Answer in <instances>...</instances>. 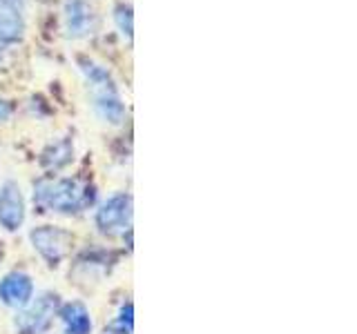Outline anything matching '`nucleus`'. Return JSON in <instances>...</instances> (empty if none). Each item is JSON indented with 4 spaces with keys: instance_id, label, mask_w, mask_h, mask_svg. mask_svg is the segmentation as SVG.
<instances>
[{
    "instance_id": "ddd939ff",
    "label": "nucleus",
    "mask_w": 357,
    "mask_h": 334,
    "mask_svg": "<svg viewBox=\"0 0 357 334\" xmlns=\"http://www.w3.org/2000/svg\"><path fill=\"white\" fill-rule=\"evenodd\" d=\"M132 303H128L119 310V315L109 328V334H132Z\"/></svg>"
},
{
    "instance_id": "39448f33",
    "label": "nucleus",
    "mask_w": 357,
    "mask_h": 334,
    "mask_svg": "<svg viewBox=\"0 0 357 334\" xmlns=\"http://www.w3.org/2000/svg\"><path fill=\"white\" fill-rule=\"evenodd\" d=\"M72 234L56 225H38L29 232L31 248L47 265H59L72 250Z\"/></svg>"
},
{
    "instance_id": "9d476101",
    "label": "nucleus",
    "mask_w": 357,
    "mask_h": 334,
    "mask_svg": "<svg viewBox=\"0 0 357 334\" xmlns=\"http://www.w3.org/2000/svg\"><path fill=\"white\" fill-rule=\"evenodd\" d=\"M65 334H92V317H89V310L74 301V303L63 305L59 312Z\"/></svg>"
},
{
    "instance_id": "9b49d317",
    "label": "nucleus",
    "mask_w": 357,
    "mask_h": 334,
    "mask_svg": "<svg viewBox=\"0 0 357 334\" xmlns=\"http://www.w3.org/2000/svg\"><path fill=\"white\" fill-rule=\"evenodd\" d=\"M72 159H74V141L61 138V141H56L47 152H45L43 161L50 170H61V167H65Z\"/></svg>"
},
{
    "instance_id": "20e7f679",
    "label": "nucleus",
    "mask_w": 357,
    "mask_h": 334,
    "mask_svg": "<svg viewBox=\"0 0 357 334\" xmlns=\"http://www.w3.org/2000/svg\"><path fill=\"white\" fill-rule=\"evenodd\" d=\"M56 315H59V296L54 292H43L18 310L14 328L18 334H43L45 330H50Z\"/></svg>"
},
{
    "instance_id": "7ed1b4c3",
    "label": "nucleus",
    "mask_w": 357,
    "mask_h": 334,
    "mask_svg": "<svg viewBox=\"0 0 357 334\" xmlns=\"http://www.w3.org/2000/svg\"><path fill=\"white\" fill-rule=\"evenodd\" d=\"M132 218H134V207H132V196L126 192L112 194L107 200L100 203L96 209V228L103 237L119 239L126 237L132 230Z\"/></svg>"
},
{
    "instance_id": "4468645a",
    "label": "nucleus",
    "mask_w": 357,
    "mask_h": 334,
    "mask_svg": "<svg viewBox=\"0 0 357 334\" xmlns=\"http://www.w3.org/2000/svg\"><path fill=\"white\" fill-rule=\"evenodd\" d=\"M9 116H11V107L5 103V100H0V122L9 120Z\"/></svg>"
},
{
    "instance_id": "f03ea898",
    "label": "nucleus",
    "mask_w": 357,
    "mask_h": 334,
    "mask_svg": "<svg viewBox=\"0 0 357 334\" xmlns=\"http://www.w3.org/2000/svg\"><path fill=\"white\" fill-rule=\"evenodd\" d=\"M78 70H81L89 96H92V107L94 114L105 122V125L119 127L126 120V105L119 94V87L112 81L109 72L103 65H98L94 61H78Z\"/></svg>"
},
{
    "instance_id": "0eeeda50",
    "label": "nucleus",
    "mask_w": 357,
    "mask_h": 334,
    "mask_svg": "<svg viewBox=\"0 0 357 334\" xmlns=\"http://www.w3.org/2000/svg\"><path fill=\"white\" fill-rule=\"evenodd\" d=\"M25 214L27 205L22 189L16 181L7 178L0 183V228L5 232H18L25 223Z\"/></svg>"
},
{
    "instance_id": "423d86ee",
    "label": "nucleus",
    "mask_w": 357,
    "mask_h": 334,
    "mask_svg": "<svg viewBox=\"0 0 357 334\" xmlns=\"http://www.w3.org/2000/svg\"><path fill=\"white\" fill-rule=\"evenodd\" d=\"M98 27V16L87 0H65L63 7V29L70 38L83 40L94 36Z\"/></svg>"
},
{
    "instance_id": "6e6552de",
    "label": "nucleus",
    "mask_w": 357,
    "mask_h": 334,
    "mask_svg": "<svg viewBox=\"0 0 357 334\" xmlns=\"http://www.w3.org/2000/svg\"><path fill=\"white\" fill-rule=\"evenodd\" d=\"M33 281L27 272H9L0 278V303L11 310H22L33 299Z\"/></svg>"
},
{
    "instance_id": "f257e3e1",
    "label": "nucleus",
    "mask_w": 357,
    "mask_h": 334,
    "mask_svg": "<svg viewBox=\"0 0 357 334\" xmlns=\"http://www.w3.org/2000/svg\"><path fill=\"white\" fill-rule=\"evenodd\" d=\"M33 200L45 212L70 216L94 203V189L78 178H45L33 187Z\"/></svg>"
},
{
    "instance_id": "2eb2a0df",
    "label": "nucleus",
    "mask_w": 357,
    "mask_h": 334,
    "mask_svg": "<svg viewBox=\"0 0 357 334\" xmlns=\"http://www.w3.org/2000/svg\"><path fill=\"white\" fill-rule=\"evenodd\" d=\"M7 61V47H5V42L0 40V65H5Z\"/></svg>"
},
{
    "instance_id": "f8f14e48",
    "label": "nucleus",
    "mask_w": 357,
    "mask_h": 334,
    "mask_svg": "<svg viewBox=\"0 0 357 334\" xmlns=\"http://www.w3.org/2000/svg\"><path fill=\"white\" fill-rule=\"evenodd\" d=\"M114 22L119 31L123 33V38H132V7L130 5H116L114 9Z\"/></svg>"
},
{
    "instance_id": "1a4fd4ad",
    "label": "nucleus",
    "mask_w": 357,
    "mask_h": 334,
    "mask_svg": "<svg viewBox=\"0 0 357 334\" xmlns=\"http://www.w3.org/2000/svg\"><path fill=\"white\" fill-rule=\"evenodd\" d=\"M25 33V18L18 0H0V40L16 42Z\"/></svg>"
}]
</instances>
